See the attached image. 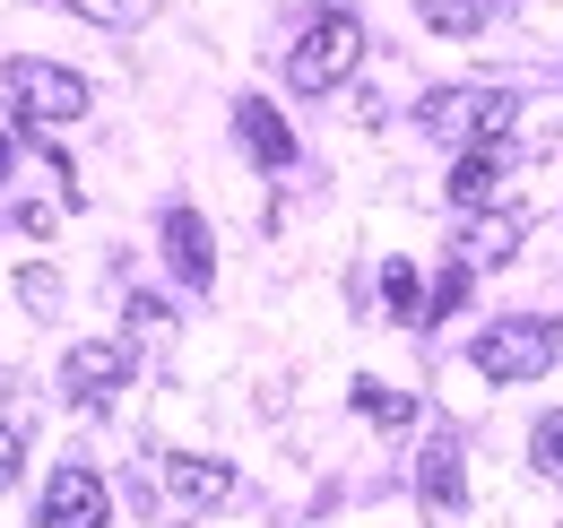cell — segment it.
I'll list each match as a JSON object with an SVG mask.
<instances>
[{"label":"cell","mask_w":563,"mask_h":528,"mask_svg":"<svg viewBox=\"0 0 563 528\" xmlns=\"http://www.w3.org/2000/svg\"><path fill=\"white\" fill-rule=\"evenodd\" d=\"M355 62H364V26H355L347 9H321V18H303L295 53H286V78H295L303 96H330V87L355 78Z\"/></svg>","instance_id":"cell-1"},{"label":"cell","mask_w":563,"mask_h":528,"mask_svg":"<svg viewBox=\"0 0 563 528\" xmlns=\"http://www.w3.org/2000/svg\"><path fill=\"white\" fill-rule=\"evenodd\" d=\"M511 122H520V96H503V87H433L424 96V131L451 147H503Z\"/></svg>","instance_id":"cell-2"},{"label":"cell","mask_w":563,"mask_h":528,"mask_svg":"<svg viewBox=\"0 0 563 528\" xmlns=\"http://www.w3.org/2000/svg\"><path fill=\"white\" fill-rule=\"evenodd\" d=\"M113 520V494H104V476L96 468H53V485H44V528H104Z\"/></svg>","instance_id":"cell-5"},{"label":"cell","mask_w":563,"mask_h":528,"mask_svg":"<svg viewBox=\"0 0 563 528\" xmlns=\"http://www.w3.org/2000/svg\"><path fill=\"white\" fill-rule=\"evenodd\" d=\"M511 252H520V217H511V208H486V217L468 226V268H503Z\"/></svg>","instance_id":"cell-12"},{"label":"cell","mask_w":563,"mask_h":528,"mask_svg":"<svg viewBox=\"0 0 563 528\" xmlns=\"http://www.w3.org/2000/svg\"><path fill=\"white\" fill-rule=\"evenodd\" d=\"M417 503H424V520H460V503H468V468H460V442H451V433H433V442H424Z\"/></svg>","instance_id":"cell-7"},{"label":"cell","mask_w":563,"mask_h":528,"mask_svg":"<svg viewBox=\"0 0 563 528\" xmlns=\"http://www.w3.org/2000/svg\"><path fill=\"white\" fill-rule=\"evenodd\" d=\"M529 460H538V476H555V485H563V416H538V433H529Z\"/></svg>","instance_id":"cell-17"},{"label":"cell","mask_w":563,"mask_h":528,"mask_svg":"<svg viewBox=\"0 0 563 528\" xmlns=\"http://www.w3.org/2000/svg\"><path fill=\"white\" fill-rule=\"evenodd\" d=\"M78 18H96V26H147L156 18V0H70Z\"/></svg>","instance_id":"cell-16"},{"label":"cell","mask_w":563,"mask_h":528,"mask_svg":"<svg viewBox=\"0 0 563 528\" xmlns=\"http://www.w3.org/2000/svg\"><path fill=\"white\" fill-rule=\"evenodd\" d=\"M0 165H9V139H0Z\"/></svg>","instance_id":"cell-20"},{"label":"cell","mask_w":563,"mask_h":528,"mask_svg":"<svg viewBox=\"0 0 563 528\" xmlns=\"http://www.w3.org/2000/svg\"><path fill=\"white\" fill-rule=\"evenodd\" d=\"M165 252H174V277H183V286H209V277H217V252H209L200 208H165Z\"/></svg>","instance_id":"cell-9"},{"label":"cell","mask_w":563,"mask_h":528,"mask_svg":"<svg viewBox=\"0 0 563 528\" xmlns=\"http://www.w3.org/2000/svg\"><path fill=\"white\" fill-rule=\"evenodd\" d=\"M9 96H18V113L35 131H70L78 113H87V78L62 69V62H9Z\"/></svg>","instance_id":"cell-3"},{"label":"cell","mask_w":563,"mask_h":528,"mask_svg":"<svg viewBox=\"0 0 563 528\" xmlns=\"http://www.w3.org/2000/svg\"><path fill=\"white\" fill-rule=\"evenodd\" d=\"M234 131H243V147H252L261 165H295V131L278 122L269 96H243V105H234Z\"/></svg>","instance_id":"cell-10"},{"label":"cell","mask_w":563,"mask_h":528,"mask_svg":"<svg viewBox=\"0 0 563 528\" xmlns=\"http://www.w3.org/2000/svg\"><path fill=\"white\" fill-rule=\"evenodd\" d=\"M451 199H460L468 217H486L494 199H503V156H494V147H460V165H451Z\"/></svg>","instance_id":"cell-11"},{"label":"cell","mask_w":563,"mask_h":528,"mask_svg":"<svg viewBox=\"0 0 563 528\" xmlns=\"http://www.w3.org/2000/svg\"><path fill=\"white\" fill-rule=\"evenodd\" d=\"M460 295H468V261L433 277V295H424V321H442V312H460Z\"/></svg>","instance_id":"cell-18"},{"label":"cell","mask_w":563,"mask_h":528,"mask_svg":"<svg viewBox=\"0 0 563 528\" xmlns=\"http://www.w3.org/2000/svg\"><path fill=\"white\" fill-rule=\"evenodd\" d=\"M165 503H183V512H217V503H234V468L200 460V451L165 460Z\"/></svg>","instance_id":"cell-8"},{"label":"cell","mask_w":563,"mask_h":528,"mask_svg":"<svg viewBox=\"0 0 563 528\" xmlns=\"http://www.w3.org/2000/svg\"><path fill=\"white\" fill-rule=\"evenodd\" d=\"M355 407H364L373 425H408V416H417V398L390 391V382H355Z\"/></svg>","instance_id":"cell-15"},{"label":"cell","mask_w":563,"mask_h":528,"mask_svg":"<svg viewBox=\"0 0 563 528\" xmlns=\"http://www.w3.org/2000/svg\"><path fill=\"white\" fill-rule=\"evenodd\" d=\"M555 364V321H494V330H477V373L486 382H538Z\"/></svg>","instance_id":"cell-4"},{"label":"cell","mask_w":563,"mask_h":528,"mask_svg":"<svg viewBox=\"0 0 563 528\" xmlns=\"http://www.w3.org/2000/svg\"><path fill=\"white\" fill-rule=\"evenodd\" d=\"M18 468H26V433H18V425H0V494L18 485Z\"/></svg>","instance_id":"cell-19"},{"label":"cell","mask_w":563,"mask_h":528,"mask_svg":"<svg viewBox=\"0 0 563 528\" xmlns=\"http://www.w3.org/2000/svg\"><path fill=\"white\" fill-rule=\"evenodd\" d=\"M417 9H424V26H433V35H451V44H460V35H477V26H486L494 0H417Z\"/></svg>","instance_id":"cell-13"},{"label":"cell","mask_w":563,"mask_h":528,"mask_svg":"<svg viewBox=\"0 0 563 528\" xmlns=\"http://www.w3.org/2000/svg\"><path fill=\"white\" fill-rule=\"evenodd\" d=\"M382 304H390L399 321H424V286H417V268H408V261L382 268Z\"/></svg>","instance_id":"cell-14"},{"label":"cell","mask_w":563,"mask_h":528,"mask_svg":"<svg viewBox=\"0 0 563 528\" xmlns=\"http://www.w3.org/2000/svg\"><path fill=\"white\" fill-rule=\"evenodd\" d=\"M122 382H131V346H122V338H87V346H70V355H62V391H70L78 407L113 398Z\"/></svg>","instance_id":"cell-6"}]
</instances>
